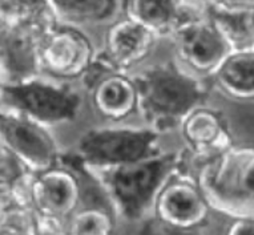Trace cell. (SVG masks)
Returning <instances> with one entry per match:
<instances>
[{"label":"cell","mask_w":254,"mask_h":235,"mask_svg":"<svg viewBox=\"0 0 254 235\" xmlns=\"http://www.w3.org/2000/svg\"><path fill=\"white\" fill-rule=\"evenodd\" d=\"M179 164V153H154L138 161L100 170L101 185L121 217L137 221L153 207L158 191Z\"/></svg>","instance_id":"1"},{"label":"cell","mask_w":254,"mask_h":235,"mask_svg":"<svg viewBox=\"0 0 254 235\" xmlns=\"http://www.w3.org/2000/svg\"><path fill=\"white\" fill-rule=\"evenodd\" d=\"M133 78L138 111L157 129L180 124L205 99L202 84L173 62L153 66Z\"/></svg>","instance_id":"2"},{"label":"cell","mask_w":254,"mask_h":235,"mask_svg":"<svg viewBox=\"0 0 254 235\" xmlns=\"http://www.w3.org/2000/svg\"><path fill=\"white\" fill-rule=\"evenodd\" d=\"M200 185L210 209L232 218L254 219V149L233 148L201 169Z\"/></svg>","instance_id":"3"},{"label":"cell","mask_w":254,"mask_h":235,"mask_svg":"<svg viewBox=\"0 0 254 235\" xmlns=\"http://www.w3.org/2000/svg\"><path fill=\"white\" fill-rule=\"evenodd\" d=\"M80 105L81 99L77 92L35 76L21 81H5L0 108L46 126L76 120Z\"/></svg>","instance_id":"4"},{"label":"cell","mask_w":254,"mask_h":235,"mask_svg":"<svg viewBox=\"0 0 254 235\" xmlns=\"http://www.w3.org/2000/svg\"><path fill=\"white\" fill-rule=\"evenodd\" d=\"M156 129L103 128L85 133L77 145V156L89 169H111L138 161L156 152Z\"/></svg>","instance_id":"5"},{"label":"cell","mask_w":254,"mask_h":235,"mask_svg":"<svg viewBox=\"0 0 254 235\" xmlns=\"http://www.w3.org/2000/svg\"><path fill=\"white\" fill-rule=\"evenodd\" d=\"M59 23L50 7H44L24 23L3 29L0 62L5 81H21L40 76L39 52L44 36Z\"/></svg>","instance_id":"6"},{"label":"cell","mask_w":254,"mask_h":235,"mask_svg":"<svg viewBox=\"0 0 254 235\" xmlns=\"http://www.w3.org/2000/svg\"><path fill=\"white\" fill-rule=\"evenodd\" d=\"M96 62L89 37L76 25L56 23L43 39L40 73L62 80H73L91 72Z\"/></svg>","instance_id":"7"},{"label":"cell","mask_w":254,"mask_h":235,"mask_svg":"<svg viewBox=\"0 0 254 235\" xmlns=\"http://www.w3.org/2000/svg\"><path fill=\"white\" fill-rule=\"evenodd\" d=\"M0 138L31 173L59 165V150L44 125L0 108Z\"/></svg>","instance_id":"8"},{"label":"cell","mask_w":254,"mask_h":235,"mask_svg":"<svg viewBox=\"0 0 254 235\" xmlns=\"http://www.w3.org/2000/svg\"><path fill=\"white\" fill-rule=\"evenodd\" d=\"M172 36L180 60L200 74L212 76L233 52L225 36L204 15L180 24Z\"/></svg>","instance_id":"9"},{"label":"cell","mask_w":254,"mask_h":235,"mask_svg":"<svg viewBox=\"0 0 254 235\" xmlns=\"http://www.w3.org/2000/svg\"><path fill=\"white\" fill-rule=\"evenodd\" d=\"M152 209L158 222L176 230L201 226L212 210L198 182L176 173L160 189Z\"/></svg>","instance_id":"10"},{"label":"cell","mask_w":254,"mask_h":235,"mask_svg":"<svg viewBox=\"0 0 254 235\" xmlns=\"http://www.w3.org/2000/svg\"><path fill=\"white\" fill-rule=\"evenodd\" d=\"M156 39L152 29L132 17L120 19L105 33L101 64L109 69L128 72L149 58Z\"/></svg>","instance_id":"11"},{"label":"cell","mask_w":254,"mask_h":235,"mask_svg":"<svg viewBox=\"0 0 254 235\" xmlns=\"http://www.w3.org/2000/svg\"><path fill=\"white\" fill-rule=\"evenodd\" d=\"M31 203L39 214L69 219L81 203L80 181L72 170L59 165L32 174Z\"/></svg>","instance_id":"12"},{"label":"cell","mask_w":254,"mask_h":235,"mask_svg":"<svg viewBox=\"0 0 254 235\" xmlns=\"http://www.w3.org/2000/svg\"><path fill=\"white\" fill-rule=\"evenodd\" d=\"M92 88V105L103 117L121 121L138 111V92L134 78L107 68Z\"/></svg>","instance_id":"13"},{"label":"cell","mask_w":254,"mask_h":235,"mask_svg":"<svg viewBox=\"0 0 254 235\" xmlns=\"http://www.w3.org/2000/svg\"><path fill=\"white\" fill-rule=\"evenodd\" d=\"M204 15V13H202ZM202 15L193 13L185 0H128L127 16L152 29L157 36L172 35L180 24Z\"/></svg>","instance_id":"14"},{"label":"cell","mask_w":254,"mask_h":235,"mask_svg":"<svg viewBox=\"0 0 254 235\" xmlns=\"http://www.w3.org/2000/svg\"><path fill=\"white\" fill-rule=\"evenodd\" d=\"M204 8V16L225 36L233 51L254 47V7L210 0Z\"/></svg>","instance_id":"15"},{"label":"cell","mask_w":254,"mask_h":235,"mask_svg":"<svg viewBox=\"0 0 254 235\" xmlns=\"http://www.w3.org/2000/svg\"><path fill=\"white\" fill-rule=\"evenodd\" d=\"M224 95L238 101H254V47L233 51L212 74Z\"/></svg>","instance_id":"16"},{"label":"cell","mask_w":254,"mask_h":235,"mask_svg":"<svg viewBox=\"0 0 254 235\" xmlns=\"http://www.w3.org/2000/svg\"><path fill=\"white\" fill-rule=\"evenodd\" d=\"M187 144L196 152L224 150L228 134L224 122L216 112L206 108H194L180 122Z\"/></svg>","instance_id":"17"},{"label":"cell","mask_w":254,"mask_h":235,"mask_svg":"<svg viewBox=\"0 0 254 235\" xmlns=\"http://www.w3.org/2000/svg\"><path fill=\"white\" fill-rule=\"evenodd\" d=\"M55 19L63 24L108 20L116 11V0H47Z\"/></svg>","instance_id":"18"},{"label":"cell","mask_w":254,"mask_h":235,"mask_svg":"<svg viewBox=\"0 0 254 235\" xmlns=\"http://www.w3.org/2000/svg\"><path fill=\"white\" fill-rule=\"evenodd\" d=\"M71 234L107 235L115 230V214L104 206L79 207L69 217Z\"/></svg>","instance_id":"19"},{"label":"cell","mask_w":254,"mask_h":235,"mask_svg":"<svg viewBox=\"0 0 254 235\" xmlns=\"http://www.w3.org/2000/svg\"><path fill=\"white\" fill-rule=\"evenodd\" d=\"M28 173L31 172L0 138V193L8 195L12 186Z\"/></svg>","instance_id":"20"},{"label":"cell","mask_w":254,"mask_h":235,"mask_svg":"<svg viewBox=\"0 0 254 235\" xmlns=\"http://www.w3.org/2000/svg\"><path fill=\"white\" fill-rule=\"evenodd\" d=\"M44 7L48 5L36 7L28 0H0V25L3 29L13 28Z\"/></svg>","instance_id":"21"},{"label":"cell","mask_w":254,"mask_h":235,"mask_svg":"<svg viewBox=\"0 0 254 235\" xmlns=\"http://www.w3.org/2000/svg\"><path fill=\"white\" fill-rule=\"evenodd\" d=\"M229 234H253L254 235V219L253 218H234L230 225Z\"/></svg>","instance_id":"22"},{"label":"cell","mask_w":254,"mask_h":235,"mask_svg":"<svg viewBox=\"0 0 254 235\" xmlns=\"http://www.w3.org/2000/svg\"><path fill=\"white\" fill-rule=\"evenodd\" d=\"M9 203H11V198H9V195L0 193V214H1V211L4 210L5 207L8 206Z\"/></svg>","instance_id":"23"},{"label":"cell","mask_w":254,"mask_h":235,"mask_svg":"<svg viewBox=\"0 0 254 235\" xmlns=\"http://www.w3.org/2000/svg\"><path fill=\"white\" fill-rule=\"evenodd\" d=\"M4 72H3V66H1V62H0V105H1V91H3V85H4Z\"/></svg>","instance_id":"24"},{"label":"cell","mask_w":254,"mask_h":235,"mask_svg":"<svg viewBox=\"0 0 254 235\" xmlns=\"http://www.w3.org/2000/svg\"><path fill=\"white\" fill-rule=\"evenodd\" d=\"M193 1H200V3L205 4V3H208V1H210V0H193Z\"/></svg>","instance_id":"25"}]
</instances>
